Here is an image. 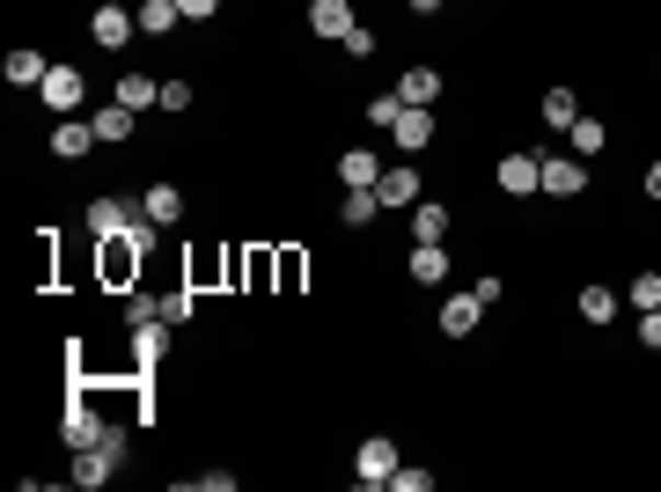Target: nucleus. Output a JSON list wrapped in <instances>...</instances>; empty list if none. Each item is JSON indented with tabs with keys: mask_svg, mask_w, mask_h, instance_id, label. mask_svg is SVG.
<instances>
[{
	"mask_svg": "<svg viewBox=\"0 0 661 492\" xmlns=\"http://www.w3.org/2000/svg\"><path fill=\"white\" fill-rule=\"evenodd\" d=\"M566 140H573V155H581V162H595V155L611 148V133H603V118H573V133H566Z\"/></svg>",
	"mask_w": 661,
	"mask_h": 492,
	"instance_id": "obj_25",
	"label": "nucleus"
},
{
	"mask_svg": "<svg viewBox=\"0 0 661 492\" xmlns=\"http://www.w3.org/2000/svg\"><path fill=\"white\" fill-rule=\"evenodd\" d=\"M133 30H140V15H133L125 0H96V15H89V37H96L103 52H125V45H133Z\"/></svg>",
	"mask_w": 661,
	"mask_h": 492,
	"instance_id": "obj_5",
	"label": "nucleus"
},
{
	"mask_svg": "<svg viewBox=\"0 0 661 492\" xmlns=\"http://www.w3.org/2000/svg\"><path fill=\"white\" fill-rule=\"evenodd\" d=\"M404 265H412L419 287H441V279H448V250H441V243H412V258H404Z\"/></svg>",
	"mask_w": 661,
	"mask_h": 492,
	"instance_id": "obj_21",
	"label": "nucleus"
},
{
	"mask_svg": "<svg viewBox=\"0 0 661 492\" xmlns=\"http://www.w3.org/2000/svg\"><path fill=\"white\" fill-rule=\"evenodd\" d=\"M309 30L345 45V30H353V0H309Z\"/></svg>",
	"mask_w": 661,
	"mask_h": 492,
	"instance_id": "obj_13",
	"label": "nucleus"
},
{
	"mask_svg": "<svg viewBox=\"0 0 661 492\" xmlns=\"http://www.w3.org/2000/svg\"><path fill=\"white\" fill-rule=\"evenodd\" d=\"M404 8H412V15H434V8H448V0H404Z\"/></svg>",
	"mask_w": 661,
	"mask_h": 492,
	"instance_id": "obj_41",
	"label": "nucleus"
},
{
	"mask_svg": "<svg viewBox=\"0 0 661 492\" xmlns=\"http://www.w3.org/2000/svg\"><path fill=\"white\" fill-rule=\"evenodd\" d=\"M89 148H103L89 118H59V125H52V155H59V162H81Z\"/></svg>",
	"mask_w": 661,
	"mask_h": 492,
	"instance_id": "obj_12",
	"label": "nucleus"
},
{
	"mask_svg": "<svg viewBox=\"0 0 661 492\" xmlns=\"http://www.w3.org/2000/svg\"><path fill=\"white\" fill-rule=\"evenodd\" d=\"M125 448H133V434H125V426H103L96 448H73V470H67V478H73L81 492H103V485L125 470Z\"/></svg>",
	"mask_w": 661,
	"mask_h": 492,
	"instance_id": "obj_1",
	"label": "nucleus"
},
{
	"mask_svg": "<svg viewBox=\"0 0 661 492\" xmlns=\"http://www.w3.org/2000/svg\"><path fill=\"white\" fill-rule=\"evenodd\" d=\"M147 214L140 206H133V198H89V236H96V243H111V236H133V228H140Z\"/></svg>",
	"mask_w": 661,
	"mask_h": 492,
	"instance_id": "obj_3",
	"label": "nucleus"
},
{
	"mask_svg": "<svg viewBox=\"0 0 661 492\" xmlns=\"http://www.w3.org/2000/svg\"><path fill=\"white\" fill-rule=\"evenodd\" d=\"M162 111H192V81H162Z\"/></svg>",
	"mask_w": 661,
	"mask_h": 492,
	"instance_id": "obj_36",
	"label": "nucleus"
},
{
	"mask_svg": "<svg viewBox=\"0 0 661 492\" xmlns=\"http://www.w3.org/2000/svg\"><path fill=\"white\" fill-rule=\"evenodd\" d=\"M639 345H647V353H661V309H639Z\"/></svg>",
	"mask_w": 661,
	"mask_h": 492,
	"instance_id": "obj_35",
	"label": "nucleus"
},
{
	"mask_svg": "<svg viewBox=\"0 0 661 492\" xmlns=\"http://www.w3.org/2000/svg\"><path fill=\"white\" fill-rule=\"evenodd\" d=\"M125 323H162V295H140V287H133V295H125Z\"/></svg>",
	"mask_w": 661,
	"mask_h": 492,
	"instance_id": "obj_29",
	"label": "nucleus"
},
{
	"mask_svg": "<svg viewBox=\"0 0 661 492\" xmlns=\"http://www.w3.org/2000/svg\"><path fill=\"white\" fill-rule=\"evenodd\" d=\"M375 176H383V162H375L367 148H345L339 155V184H345V192H375Z\"/></svg>",
	"mask_w": 661,
	"mask_h": 492,
	"instance_id": "obj_18",
	"label": "nucleus"
},
{
	"mask_svg": "<svg viewBox=\"0 0 661 492\" xmlns=\"http://www.w3.org/2000/svg\"><path fill=\"white\" fill-rule=\"evenodd\" d=\"M37 96H45V111H59V118H67V111H81V96H89V81H81V67H67V59H52V75H45V89H37Z\"/></svg>",
	"mask_w": 661,
	"mask_h": 492,
	"instance_id": "obj_6",
	"label": "nucleus"
},
{
	"mask_svg": "<svg viewBox=\"0 0 661 492\" xmlns=\"http://www.w3.org/2000/svg\"><path fill=\"white\" fill-rule=\"evenodd\" d=\"M397 464H404V456H397L390 434H367V442L353 448V478H361L367 492H375V485H390V470H397Z\"/></svg>",
	"mask_w": 661,
	"mask_h": 492,
	"instance_id": "obj_4",
	"label": "nucleus"
},
{
	"mask_svg": "<svg viewBox=\"0 0 661 492\" xmlns=\"http://www.w3.org/2000/svg\"><path fill=\"white\" fill-rule=\"evenodd\" d=\"M617 309H625V295H611V287H581V317L588 323H617Z\"/></svg>",
	"mask_w": 661,
	"mask_h": 492,
	"instance_id": "obj_26",
	"label": "nucleus"
},
{
	"mask_svg": "<svg viewBox=\"0 0 661 492\" xmlns=\"http://www.w3.org/2000/svg\"><path fill=\"white\" fill-rule=\"evenodd\" d=\"M375 198L412 214V206H419V170H412V162H404V170H383V176H375Z\"/></svg>",
	"mask_w": 661,
	"mask_h": 492,
	"instance_id": "obj_16",
	"label": "nucleus"
},
{
	"mask_svg": "<svg viewBox=\"0 0 661 492\" xmlns=\"http://www.w3.org/2000/svg\"><path fill=\"white\" fill-rule=\"evenodd\" d=\"M176 8H184V23H214L220 15V0H176Z\"/></svg>",
	"mask_w": 661,
	"mask_h": 492,
	"instance_id": "obj_38",
	"label": "nucleus"
},
{
	"mask_svg": "<svg viewBox=\"0 0 661 492\" xmlns=\"http://www.w3.org/2000/svg\"><path fill=\"white\" fill-rule=\"evenodd\" d=\"M198 295H162V323H192Z\"/></svg>",
	"mask_w": 661,
	"mask_h": 492,
	"instance_id": "obj_33",
	"label": "nucleus"
},
{
	"mask_svg": "<svg viewBox=\"0 0 661 492\" xmlns=\"http://www.w3.org/2000/svg\"><path fill=\"white\" fill-rule=\"evenodd\" d=\"M140 214L155 228H176V221H184V192H176V184H147V192H140Z\"/></svg>",
	"mask_w": 661,
	"mask_h": 492,
	"instance_id": "obj_14",
	"label": "nucleus"
},
{
	"mask_svg": "<svg viewBox=\"0 0 661 492\" xmlns=\"http://www.w3.org/2000/svg\"><path fill=\"white\" fill-rule=\"evenodd\" d=\"M111 103H125V111H155V103H162V81H147V75H118Z\"/></svg>",
	"mask_w": 661,
	"mask_h": 492,
	"instance_id": "obj_20",
	"label": "nucleus"
},
{
	"mask_svg": "<svg viewBox=\"0 0 661 492\" xmlns=\"http://www.w3.org/2000/svg\"><path fill=\"white\" fill-rule=\"evenodd\" d=\"M133 15H140V37H170V30L184 23V8H176V0H140Z\"/></svg>",
	"mask_w": 661,
	"mask_h": 492,
	"instance_id": "obj_22",
	"label": "nucleus"
},
{
	"mask_svg": "<svg viewBox=\"0 0 661 492\" xmlns=\"http://www.w3.org/2000/svg\"><path fill=\"white\" fill-rule=\"evenodd\" d=\"M0 75H8V89H45L52 59H45V52H30V45H15L8 59H0Z\"/></svg>",
	"mask_w": 661,
	"mask_h": 492,
	"instance_id": "obj_11",
	"label": "nucleus"
},
{
	"mask_svg": "<svg viewBox=\"0 0 661 492\" xmlns=\"http://www.w3.org/2000/svg\"><path fill=\"white\" fill-rule=\"evenodd\" d=\"M397 111H404V103H397V89H390V96H375V103H367V125H383V133H390Z\"/></svg>",
	"mask_w": 661,
	"mask_h": 492,
	"instance_id": "obj_31",
	"label": "nucleus"
},
{
	"mask_svg": "<svg viewBox=\"0 0 661 492\" xmlns=\"http://www.w3.org/2000/svg\"><path fill=\"white\" fill-rule=\"evenodd\" d=\"M625 301H632V309H661V272H639L632 287H625Z\"/></svg>",
	"mask_w": 661,
	"mask_h": 492,
	"instance_id": "obj_30",
	"label": "nucleus"
},
{
	"mask_svg": "<svg viewBox=\"0 0 661 492\" xmlns=\"http://www.w3.org/2000/svg\"><path fill=\"white\" fill-rule=\"evenodd\" d=\"M573 118H581L573 89H544V125H551V133H573Z\"/></svg>",
	"mask_w": 661,
	"mask_h": 492,
	"instance_id": "obj_24",
	"label": "nucleus"
},
{
	"mask_svg": "<svg viewBox=\"0 0 661 492\" xmlns=\"http://www.w3.org/2000/svg\"><path fill=\"white\" fill-rule=\"evenodd\" d=\"M198 492H236V470H198Z\"/></svg>",
	"mask_w": 661,
	"mask_h": 492,
	"instance_id": "obj_39",
	"label": "nucleus"
},
{
	"mask_svg": "<svg viewBox=\"0 0 661 492\" xmlns=\"http://www.w3.org/2000/svg\"><path fill=\"white\" fill-rule=\"evenodd\" d=\"M412 236L419 243H441V236H448V206H441V198H419L412 206Z\"/></svg>",
	"mask_w": 661,
	"mask_h": 492,
	"instance_id": "obj_23",
	"label": "nucleus"
},
{
	"mask_svg": "<svg viewBox=\"0 0 661 492\" xmlns=\"http://www.w3.org/2000/svg\"><path fill=\"white\" fill-rule=\"evenodd\" d=\"M103 426H111V419H103L89 397H73L67 419H59V442H67V448H96V442H103Z\"/></svg>",
	"mask_w": 661,
	"mask_h": 492,
	"instance_id": "obj_7",
	"label": "nucleus"
},
{
	"mask_svg": "<svg viewBox=\"0 0 661 492\" xmlns=\"http://www.w3.org/2000/svg\"><path fill=\"white\" fill-rule=\"evenodd\" d=\"M581 192H588L581 155H544V198H581Z\"/></svg>",
	"mask_w": 661,
	"mask_h": 492,
	"instance_id": "obj_8",
	"label": "nucleus"
},
{
	"mask_svg": "<svg viewBox=\"0 0 661 492\" xmlns=\"http://www.w3.org/2000/svg\"><path fill=\"white\" fill-rule=\"evenodd\" d=\"M478 317H486V295H478V287H470V295H448L441 301V339H470Z\"/></svg>",
	"mask_w": 661,
	"mask_h": 492,
	"instance_id": "obj_9",
	"label": "nucleus"
},
{
	"mask_svg": "<svg viewBox=\"0 0 661 492\" xmlns=\"http://www.w3.org/2000/svg\"><path fill=\"white\" fill-rule=\"evenodd\" d=\"M345 52H353V59H375V30L353 23V30H345Z\"/></svg>",
	"mask_w": 661,
	"mask_h": 492,
	"instance_id": "obj_34",
	"label": "nucleus"
},
{
	"mask_svg": "<svg viewBox=\"0 0 661 492\" xmlns=\"http://www.w3.org/2000/svg\"><path fill=\"white\" fill-rule=\"evenodd\" d=\"M133 118H140V111H125V103H103V111H89V125H96L103 148H125V140H133Z\"/></svg>",
	"mask_w": 661,
	"mask_h": 492,
	"instance_id": "obj_17",
	"label": "nucleus"
},
{
	"mask_svg": "<svg viewBox=\"0 0 661 492\" xmlns=\"http://www.w3.org/2000/svg\"><path fill=\"white\" fill-rule=\"evenodd\" d=\"M426 485H434V470H404V464L390 470V492H426Z\"/></svg>",
	"mask_w": 661,
	"mask_h": 492,
	"instance_id": "obj_32",
	"label": "nucleus"
},
{
	"mask_svg": "<svg viewBox=\"0 0 661 492\" xmlns=\"http://www.w3.org/2000/svg\"><path fill=\"white\" fill-rule=\"evenodd\" d=\"M397 103H404V111H434L441 103V75L434 67H404V75H397Z\"/></svg>",
	"mask_w": 661,
	"mask_h": 492,
	"instance_id": "obj_10",
	"label": "nucleus"
},
{
	"mask_svg": "<svg viewBox=\"0 0 661 492\" xmlns=\"http://www.w3.org/2000/svg\"><path fill=\"white\" fill-rule=\"evenodd\" d=\"M639 184H647V198H661V162H647V176H639Z\"/></svg>",
	"mask_w": 661,
	"mask_h": 492,
	"instance_id": "obj_40",
	"label": "nucleus"
},
{
	"mask_svg": "<svg viewBox=\"0 0 661 492\" xmlns=\"http://www.w3.org/2000/svg\"><path fill=\"white\" fill-rule=\"evenodd\" d=\"M140 258H147V250L133 243V236H111V243H103V279H111V287H125V279L140 272Z\"/></svg>",
	"mask_w": 661,
	"mask_h": 492,
	"instance_id": "obj_15",
	"label": "nucleus"
},
{
	"mask_svg": "<svg viewBox=\"0 0 661 492\" xmlns=\"http://www.w3.org/2000/svg\"><path fill=\"white\" fill-rule=\"evenodd\" d=\"M492 184H500L508 198H537V192H544V155H529V148L500 155V170H492Z\"/></svg>",
	"mask_w": 661,
	"mask_h": 492,
	"instance_id": "obj_2",
	"label": "nucleus"
},
{
	"mask_svg": "<svg viewBox=\"0 0 661 492\" xmlns=\"http://www.w3.org/2000/svg\"><path fill=\"white\" fill-rule=\"evenodd\" d=\"M272 265H280V287H301V250H280Z\"/></svg>",
	"mask_w": 661,
	"mask_h": 492,
	"instance_id": "obj_37",
	"label": "nucleus"
},
{
	"mask_svg": "<svg viewBox=\"0 0 661 492\" xmlns=\"http://www.w3.org/2000/svg\"><path fill=\"white\" fill-rule=\"evenodd\" d=\"M390 140H397L404 155H426V140H434V118H426V111H397Z\"/></svg>",
	"mask_w": 661,
	"mask_h": 492,
	"instance_id": "obj_19",
	"label": "nucleus"
},
{
	"mask_svg": "<svg viewBox=\"0 0 661 492\" xmlns=\"http://www.w3.org/2000/svg\"><path fill=\"white\" fill-rule=\"evenodd\" d=\"M375 214H383V198H375V192H345V206H339V221H345V228H367Z\"/></svg>",
	"mask_w": 661,
	"mask_h": 492,
	"instance_id": "obj_27",
	"label": "nucleus"
},
{
	"mask_svg": "<svg viewBox=\"0 0 661 492\" xmlns=\"http://www.w3.org/2000/svg\"><path fill=\"white\" fill-rule=\"evenodd\" d=\"M133 361H140V368L162 361V323H133Z\"/></svg>",
	"mask_w": 661,
	"mask_h": 492,
	"instance_id": "obj_28",
	"label": "nucleus"
}]
</instances>
